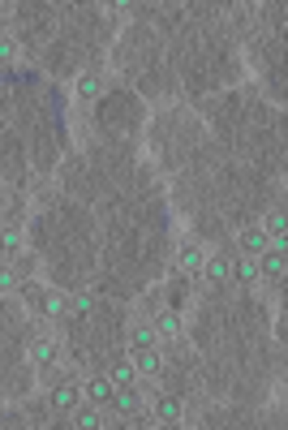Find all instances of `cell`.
Listing matches in <instances>:
<instances>
[{
	"instance_id": "cell-1",
	"label": "cell",
	"mask_w": 288,
	"mask_h": 430,
	"mask_svg": "<svg viewBox=\"0 0 288 430\" xmlns=\"http://www.w3.org/2000/svg\"><path fill=\"white\" fill-rule=\"evenodd\" d=\"M284 271H288V263H284V254L280 249H263V254H258V275H267V280H284Z\"/></svg>"
},
{
	"instance_id": "cell-2",
	"label": "cell",
	"mask_w": 288,
	"mask_h": 430,
	"mask_svg": "<svg viewBox=\"0 0 288 430\" xmlns=\"http://www.w3.org/2000/svg\"><path fill=\"white\" fill-rule=\"evenodd\" d=\"M82 396H86L91 404H99V409H103V404H112L116 383H112V378H91V383H82Z\"/></svg>"
},
{
	"instance_id": "cell-3",
	"label": "cell",
	"mask_w": 288,
	"mask_h": 430,
	"mask_svg": "<svg viewBox=\"0 0 288 430\" xmlns=\"http://www.w3.org/2000/svg\"><path fill=\"white\" fill-rule=\"evenodd\" d=\"M77 400H82V387H73V383L52 387V409H56V413H73Z\"/></svg>"
},
{
	"instance_id": "cell-4",
	"label": "cell",
	"mask_w": 288,
	"mask_h": 430,
	"mask_svg": "<svg viewBox=\"0 0 288 430\" xmlns=\"http://www.w3.org/2000/svg\"><path fill=\"white\" fill-rule=\"evenodd\" d=\"M241 249H245L250 259H258L263 249H271V233H263V229H245V233H241Z\"/></svg>"
},
{
	"instance_id": "cell-5",
	"label": "cell",
	"mask_w": 288,
	"mask_h": 430,
	"mask_svg": "<svg viewBox=\"0 0 288 430\" xmlns=\"http://www.w3.org/2000/svg\"><path fill=\"white\" fill-rule=\"evenodd\" d=\"M202 271H206V280H211V284H224V280H232V263H228L224 254H211V259L202 263Z\"/></svg>"
},
{
	"instance_id": "cell-6",
	"label": "cell",
	"mask_w": 288,
	"mask_h": 430,
	"mask_svg": "<svg viewBox=\"0 0 288 430\" xmlns=\"http://www.w3.org/2000/svg\"><path fill=\"white\" fill-rule=\"evenodd\" d=\"M73 426H77V430H99V426H103V422H99V404H91V400L77 404V409H73Z\"/></svg>"
},
{
	"instance_id": "cell-7",
	"label": "cell",
	"mask_w": 288,
	"mask_h": 430,
	"mask_svg": "<svg viewBox=\"0 0 288 430\" xmlns=\"http://www.w3.org/2000/svg\"><path fill=\"white\" fill-rule=\"evenodd\" d=\"M155 422H181V400L176 396H160V400H155Z\"/></svg>"
},
{
	"instance_id": "cell-8",
	"label": "cell",
	"mask_w": 288,
	"mask_h": 430,
	"mask_svg": "<svg viewBox=\"0 0 288 430\" xmlns=\"http://www.w3.org/2000/svg\"><path fill=\"white\" fill-rule=\"evenodd\" d=\"M134 353H138V362H134V370H138V374H160L164 358H160L155 348H134Z\"/></svg>"
},
{
	"instance_id": "cell-9",
	"label": "cell",
	"mask_w": 288,
	"mask_h": 430,
	"mask_svg": "<svg viewBox=\"0 0 288 430\" xmlns=\"http://www.w3.org/2000/svg\"><path fill=\"white\" fill-rule=\"evenodd\" d=\"M112 404H116V409H121V413H138V409H142V400H138V392H134V383H129V387H116V396H112Z\"/></svg>"
},
{
	"instance_id": "cell-10",
	"label": "cell",
	"mask_w": 288,
	"mask_h": 430,
	"mask_svg": "<svg viewBox=\"0 0 288 430\" xmlns=\"http://www.w3.org/2000/svg\"><path fill=\"white\" fill-rule=\"evenodd\" d=\"M56 340H35L31 344V358H35V366H52V362H56Z\"/></svg>"
},
{
	"instance_id": "cell-11",
	"label": "cell",
	"mask_w": 288,
	"mask_h": 430,
	"mask_svg": "<svg viewBox=\"0 0 288 430\" xmlns=\"http://www.w3.org/2000/svg\"><path fill=\"white\" fill-rule=\"evenodd\" d=\"M103 95V78H95V73H82V78H77V99H99Z\"/></svg>"
},
{
	"instance_id": "cell-12",
	"label": "cell",
	"mask_w": 288,
	"mask_h": 430,
	"mask_svg": "<svg viewBox=\"0 0 288 430\" xmlns=\"http://www.w3.org/2000/svg\"><path fill=\"white\" fill-rule=\"evenodd\" d=\"M69 314H73V318H91V314H95V297H91V293H73V297H69Z\"/></svg>"
},
{
	"instance_id": "cell-13",
	"label": "cell",
	"mask_w": 288,
	"mask_h": 430,
	"mask_svg": "<svg viewBox=\"0 0 288 430\" xmlns=\"http://www.w3.org/2000/svg\"><path fill=\"white\" fill-rule=\"evenodd\" d=\"M202 263H206V254L198 245H181V271H202Z\"/></svg>"
},
{
	"instance_id": "cell-14",
	"label": "cell",
	"mask_w": 288,
	"mask_h": 430,
	"mask_svg": "<svg viewBox=\"0 0 288 430\" xmlns=\"http://www.w3.org/2000/svg\"><path fill=\"white\" fill-rule=\"evenodd\" d=\"M108 378H112L116 387H129V383H138V370H134V362H116Z\"/></svg>"
},
{
	"instance_id": "cell-15",
	"label": "cell",
	"mask_w": 288,
	"mask_h": 430,
	"mask_svg": "<svg viewBox=\"0 0 288 430\" xmlns=\"http://www.w3.org/2000/svg\"><path fill=\"white\" fill-rule=\"evenodd\" d=\"M232 280H241V284H254V280H258V259H241L237 267H232Z\"/></svg>"
},
{
	"instance_id": "cell-16",
	"label": "cell",
	"mask_w": 288,
	"mask_h": 430,
	"mask_svg": "<svg viewBox=\"0 0 288 430\" xmlns=\"http://www.w3.org/2000/svg\"><path fill=\"white\" fill-rule=\"evenodd\" d=\"M151 327H155V336H168V340H172V336L181 332V323H176V314H155V323H151Z\"/></svg>"
},
{
	"instance_id": "cell-17",
	"label": "cell",
	"mask_w": 288,
	"mask_h": 430,
	"mask_svg": "<svg viewBox=\"0 0 288 430\" xmlns=\"http://www.w3.org/2000/svg\"><path fill=\"white\" fill-rule=\"evenodd\" d=\"M69 310V297H61V293H47L43 297V314H52V318H61Z\"/></svg>"
},
{
	"instance_id": "cell-18",
	"label": "cell",
	"mask_w": 288,
	"mask_h": 430,
	"mask_svg": "<svg viewBox=\"0 0 288 430\" xmlns=\"http://www.w3.org/2000/svg\"><path fill=\"white\" fill-rule=\"evenodd\" d=\"M134 348H155V327H134Z\"/></svg>"
},
{
	"instance_id": "cell-19",
	"label": "cell",
	"mask_w": 288,
	"mask_h": 430,
	"mask_svg": "<svg viewBox=\"0 0 288 430\" xmlns=\"http://www.w3.org/2000/svg\"><path fill=\"white\" fill-rule=\"evenodd\" d=\"M0 249H22V233L17 229H0Z\"/></svg>"
},
{
	"instance_id": "cell-20",
	"label": "cell",
	"mask_w": 288,
	"mask_h": 430,
	"mask_svg": "<svg viewBox=\"0 0 288 430\" xmlns=\"http://www.w3.org/2000/svg\"><path fill=\"white\" fill-rule=\"evenodd\" d=\"M9 289H17V275L9 267H0V293H9Z\"/></svg>"
},
{
	"instance_id": "cell-21",
	"label": "cell",
	"mask_w": 288,
	"mask_h": 430,
	"mask_svg": "<svg viewBox=\"0 0 288 430\" xmlns=\"http://www.w3.org/2000/svg\"><path fill=\"white\" fill-rule=\"evenodd\" d=\"M284 229H288V220H284V215H271V233L284 237Z\"/></svg>"
}]
</instances>
